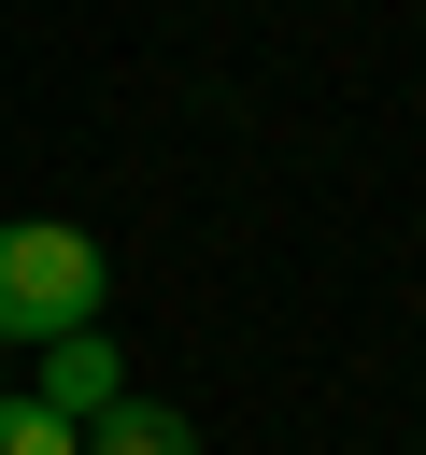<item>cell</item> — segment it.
<instances>
[{
  "mask_svg": "<svg viewBox=\"0 0 426 455\" xmlns=\"http://www.w3.org/2000/svg\"><path fill=\"white\" fill-rule=\"evenodd\" d=\"M99 299H114V270H99V242H85L71 213H14V228H0V341L57 355V341L99 327Z\"/></svg>",
  "mask_w": 426,
  "mask_h": 455,
  "instance_id": "cell-1",
  "label": "cell"
},
{
  "mask_svg": "<svg viewBox=\"0 0 426 455\" xmlns=\"http://www.w3.org/2000/svg\"><path fill=\"white\" fill-rule=\"evenodd\" d=\"M28 398H43L57 427H99V412L128 398V370H114V341L85 327V341H57V355H43V384H28Z\"/></svg>",
  "mask_w": 426,
  "mask_h": 455,
  "instance_id": "cell-2",
  "label": "cell"
},
{
  "mask_svg": "<svg viewBox=\"0 0 426 455\" xmlns=\"http://www.w3.org/2000/svg\"><path fill=\"white\" fill-rule=\"evenodd\" d=\"M85 455H199V427H185L170 398H114V412L85 427Z\"/></svg>",
  "mask_w": 426,
  "mask_h": 455,
  "instance_id": "cell-3",
  "label": "cell"
},
{
  "mask_svg": "<svg viewBox=\"0 0 426 455\" xmlns=\"http://www.w3.org/2000/svg\"><path fill=\"white\" fill-rule=\"evenodd\" d=\"M0 455H85V427H57L28 384H0Z\"/></svg>",
  "mask_w": 426,
  "mask_h": 455,
  "instance_id": "cell-4",
  "label": "cell"
}]
</instances>
